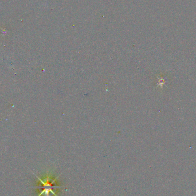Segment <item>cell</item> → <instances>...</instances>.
Returning <instances> with one entry per match:
<instances>
[{"label":"cell","instance_id":"obj_1","mask_svg":"<svg viewBox=\"0 0 196 196\" xmlns=\"http://www.w3.org/2000/svg\"><path fill=\"white\" fill-rule=\"evenodd\" d=\"M34 175L36 176L37 178H38L41 184V186H37V187H32V188L43 189V190L41 192H40L38 196H58L56 194V191L54 190L61 189L62 188H64L63 186L55 185L56 181L57 180V178L59 176H57V178H55V179L48 177V178H45L44 179H41L39 177H37L35 174H34Z\"/></svg>","mask_w":196,"mask_h":196}]
</instances>
